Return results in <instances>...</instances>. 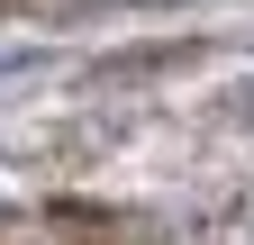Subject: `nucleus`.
I'll use <instances>...</instances> for the list:
<instances>
[{
  "label": "nucleus",
  "mask_w": 254,
  "mask_h": 245,
  "mask_svg": "<svg viewBox=\"0 0 254 245\" xmlns=\"http://www.w3.org/2000/svg\"><path fill=\"white\" fill-rule=\"evenodd\" d=\"M209 55V37H164V46H127V55H109L91 82H145V73H173V64H200Z\"/></svg>",
  "instance_id": "obj_1"
}]
</instances>
